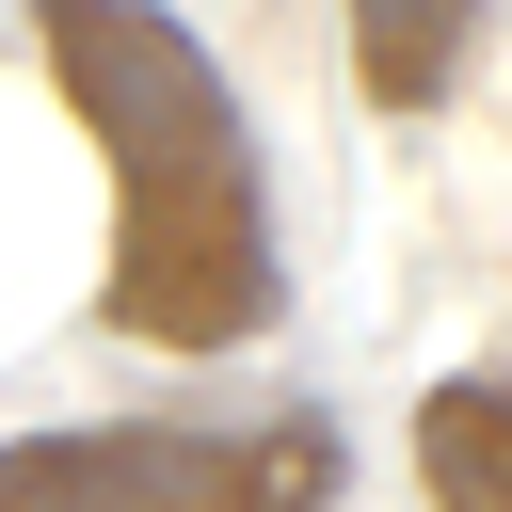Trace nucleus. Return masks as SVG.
Segmentation results:
<instances>
[{"label":"nucleus","mask_w":512,"mask_h":512,"mask_svg":"<svg viewBox=\"0 0 512 512\" xmlns=\"http://www.w3.org/2000/svg\"><path fill=\"white\" fill-rule=\"evenodd\" d=\"M64 112L112 144V288L96 320L128 352H240L272 320V160L208 64L192 16H128V0H48L32 16Z\"/></svg>","instance_id":"f257e3e1"},{"label":"nucleus","mask_w":512,"mask_h":512,"mask_svg":"<svg viewBox=\"0 0 512 512\" xmlns=\"http://www.w3.org/2000/svg\"><path fill=\"white\" fill-rule=\"evenodd\" d=\"M464 48H480V16H400V0L352 16V80H368L384 112H432V96L464 80Z\"/></svg>","instance_id":"20e7f679"},{"label":"nucleus","mask_w":512,"mask_h":512,"mask_svg":"<svg viewBox=\"0 0 512 512\" xmlns=\"http://www.w3.org/2000/svg\"><path fill=\"white\" fill-rule=\"evenodd\" d=\"M336 416H80L0 448V512H336Z\"/></svg>","instance_id":"f03ea898"},{"label":"nucleus","mask_w":512,"mask_h":512,"mask_svg":"<svg viewBox=\"0 0 512 512\" xmlns=\"http://www.w3.org/2000/svg\"><path fill=\"white\" fill-rule=\"evenodd\" d=\"M416 480L432 512H512V368H464L416 400Z\"/></svg>","instance_id":"7ed1b4c3"}]
</instances>
